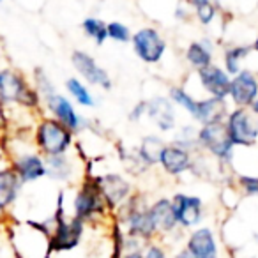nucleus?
I'll list each match as a JSON object with an SVG mask.
<instances>
[{
  "mask_svg": "<svg viewBox=\"0 0 258 258\" xmlns=\"http://www.w3.org/2000/svg\"><path fill=\"white\" fill-rule=\"evenodd\" d=\"M0 104H4L8 110L20 108L30 113L43 110L41 97L32 82H29L25 73L11 66L0 68Z\"/></svg>",
  "mask_w": 258,
  "mask_h": 258,
  "instance_id": "f257e3e1",
  "label": "nucleus"
},
{
  "mask_svg": "<svg viewBox=\"0 0 258 258\" xmlns=\"http://www.w3.org/2000/svg\"><path fill=\"white\" fill-rule=\"evenodd\" d=\"M8 232L16 258H50V226L46 221L11 223Z\"/></svg>",
  "mask_w": 258,
  "mask_h": 258,
  "instance_id": "f03ea898",
  "label": "nucleus"
},
{
  "mask_svg": "<svg viewBox=\"0 0 258 258\" xmlns=\"http://www.w3.org/2000/svg\"><path fill=\"white\" fill-rule=\"evenodd\" d=\"M71 216L83 221L85 225H97L106 218H113L103 195H101L96 175L92 173L87 172L82 182L78 184V189L75 191V198H73Z\"/></svg>",
  "mask_w": 258,
  "mask_h": 258,
  "instance_id": "7ed1b4c3",
  "label": "nucleus"
},
{
  "mask_svg": "<svg viewBox=\"0 0 258 258\" xmlns=\"http://www.w3.org/2000/svg\"><path fill=\"white\" fill-rule=\"evenodd\" d=\"M32 142L43 158H53L69 152L75 144V133L50 115H39L34 124Z\"/></svg>",
  "mask_w": 258,
  "mask_h": 258,
  "instance_id": "20e7f679",
  "label": "nucleus"
},
{
  "mask_svg": "<svg viewBox=\"0 0 258 258\" xmlns=\"http://www.w3.org/2000/svg\"><path fill=\"white\" fill-rule=\"evenodd\" d=\"M198 149L205 151L218 163H232L233 144L230 142L225 122H212L198 127Z\"/></svg>",
  "mask_w": 258,
  "mask_h": 258,
  "instance_id": "39448f33",
  "label": "nucleus"
},
{
  "mask_svg": "<svg viewBox=\"0 0 258 258\" xmlns=\"http://www.w3.org/2000/svg\"><path fill=\"white\" fill-rule=\"evenodd\" d=\"M233 147H254L258 144V117L249 108H233L225 118Z\"/></svg>",
  "mask_w": 258,
  "mask_h": 258,
  "instance_id": "423d86ee",
  "label": "nucleus"
},
{
  "mask_svg": "<svg viewBox=\"0 0 258 258\" xmlns=\"http://www.w3.org/2000/svg\"><path fill=\"white\" fill-rule=\"evenodd\" d=\"M137 57L145 64H158L166 51V41L154 27H142L131 36Z\"/></svg>",
  "mask_w": 258,
  "mask_h": 258,
  "instance_id": "0eeeda50",
  "label": "nucleus"
},
{
  "mask_svg": "<svg viewBox=\"0 0 258 258\" xmlns=\"http://www.w3.org/2000/svg\"><path fill=\"white\" fill-rule=\"evenodd\" d=\"M173 212H175L177 225L180 230H195L202 226L205 214L204 200L197 195H186V193H175L172 197Z\"/></svg>",
  "mask_w": 258,
  "mask_h": 258,
  "instance_id": "6e6552de",
  "label": "nucleus"
},
{
  "mask_svg": "<svg viewBox=\"0 0 258 258\" xmlns=\"http://www.w3.org/2000/svg\"><path fill=\"white\" fill-rule=\"evenodd\" d=\"M96 179L111 214H115L135 193L133 182H129L120 173H104L99 177L96 175Z\"/></svg>",
  "mask_w": 258,
  "mask_h": 258,
  "instance_id": "1a4fd4ad",
  "label": "nucleus"
},
{
  "mask_svg": "<svg viewBox=\"0 0 258 258\" xmlns=\"http://www.w3.org/2000/svg\"><path fill=\"white\" fill-rule=\"evenodd\" d=\"M43 110L48 111L50 117H53L55 120H58L62 125L73 131V133H80L85 125L82 115L76 111L75 104L69 101V97H66L64 94L53 92L51 96H48L46 99H43Z\"/></svg>",
  "mask_w": 258,
  "mask_h": 258,
  "instance_id": "9d476101",
  "label": "nucleus"
},
{
  "mask_svg": "<svg viewBox=\"0 0 258 258\" xmlns=\"http://www.w3.org/2000/svg\"><path fill=\"white\" fill-rule=\"evenodd\" d=\"M71 64L75 71L80 75V80L85 83H90L94 87H101L104 90L111 89V78L97 60L83 50H75L71 53Z\"/></svg>",
  "mask_w": 258,
  "mask_h": 258,
  "instance_id": "9b49d317",
  "label": "nucleus"
},
{
  "mask_svg": "<svg viewBox=\"0 0 258 258\" xmlns=\"http://www.w3.org/2000/svg\"><path fill=\"white\" fill-rule=\"evenodd\" d=\"M258 97V76L251 69H242L230 80L228 99L235 108H249Z\"/></svg>",
  "mask_w": 258,
  "mask_h": 258,
  "instance_id": "f8f14e48",
  "label": "nucleus"
},
{
  "mask_svg": "<svg viewBox=\"0 0 258 258\" xmlns=\"http://www.w3.org/2000/svg\"><path fill=\"white\" fill-rule=\"evenodd\" d=\"M184 249L193 258H219V242L211 226H198L186 235Z\"/></svg>",
  "mask_w": 258,
  "mask_h": 258,
  "instance_id": "ddd939ff",
  "label": "nucleus"
},
{
  "mask_svg": "<svg viewBox=\"0 0 258 258\" xmlns=\"http://www.w3.org/2000/svg\"><path fill=\"white\" fill-rule=\"evenodd\" d=\"M149 212H151L152 223H154L156 233H158V240L170 237L179 230L175 212H173L172 198L161 197L158 200H154L149 205Z\"/></svg>",
  "mask_w": 258,
  "mask_h": 258,
  "instance_id": "4468645a",
  "label": "nucleus"
},
{
  "mask_svg": "<svg viewBox=\"0 0 258 258\" xmlns=\"http://www.w3.org/2000/svg\"><path fill=\"white\" fill-rule=\"evenodd\" d=\"M200 85L209 97H218V99H228L230 92V80L232 76L218 64H211L207 68L197 71Z\"/></svg>",
  "mask_w": 258,
  "mask_h": 258,
  "instance_id": "2eb2a0df",
  "label": "nucleus"
},
{
  "mask_svg": "<svg viewBox=\"0 0 258 258\" xmlns=\"http://www.w3.org/2000/svg\"><path fill=\"white\" fill-rule=\"evenodd\" d=\"M161 165L163 172L166 175H172V177H179L182 173L189 172L191 165H193V154L186 149L179 147L175 144H166L163 147L161 154H159V163Z\"/></svg>",
  "mask_w": 258,
  "mask_h": 258,
  "instance_id": "dca6fc26",
  "label": "nucleus"
},
{
  "mask_svg": "<svg viewBox=\"0 0 258 258\" xmlns=\"http://www.w3.org/2000/svg\"><path fill=\"white\" fill-rule=\"evenodd\" d=\"M22 189H23L22 180L13 172L11 166L0 168V223L8 218L13 205L18 202Z\"/></svg>",
  "mask_w": 258,
  "mask_h": 258,
  "instance_id": "f3484780",
  "label": "nucleus"
},
{
  "mask_svg": "<svg viewBox=\"0 0 258 258\" xmlns=\"http://www.w3.org/2000/svg\"><path fill=\"white\" fill-rule=\"evenodd\" d=\"M147 115L152 122L156 124V127L161 133H170L177 127V115H175V106L168 97L156 96L147 99Z\"/></svg>",
  "mask_w": 258,
  "mask_h": 258,
  "instance_id": "a211bd4d",
  "label": "nucleus"
},
{
  "mask_svg": "<svg viewBox=\"0 0 258 258\" xmlns=\"http://www.w3.org/2000/svg\"><path fill=\"white\" fill-rule=\"evenodd\" d=\"M46 161V177H50L55 182H71L75 179L76 166L75 159L69 156V152L53 158H44Z\"/></svg>",
  "mask_w": 258,
  "mask_h": 258,
  "instance_id": "6ab92c4d",
  "label": "nucleus"
},
{
  "mask_svg": "<svg viewBox=\"0 0 258 258\" xmlns=\"http://www.w3.org/2000/svg\"><path fill=\"white\" fill-rule=\"evenodd\" d=\"M212 57H214V55H212V44L209 39L193 41V43H189L186 48V60L195 71H200V69L214 64Z\"/></svg>",
  "mask_w": 258,
  "mask_h": 258,
  "instance_id": "aec40b11",
  "label": "nucleus"
},
{
  "mask_svg": "<svg viewBox=\"0 0 258 258\" xmlns=\"http://www.w3.org/2000/svg\"><path fill=\"white\" fill-rule=\"evenodd\" d=\"M165 145L166 144L161 137H158V135H147V137L142 138L140 145L137 147V154L147 168H152V166L159 163V154H161Z\"/></svg>",
  "mask_w": 258,
  "mask_h": 258,
  "instance_id": "412c9836",
  "label": "nucleus"
},
{
  "mask_svg": "<svg viewBox=\"0 0 258 258\" xmlns=\"http://www.w3.org/2000/svg\"><path fill=\"white\" fill-rule=\"evenodd\" d=\"M251 46L246 44H233L228 46L223 53V69L228 73L230 76H235L237 73L242 71V62L249 57Z\"/></svg>",
  "mask_w": 258,
  "mask_h": 258,
  "instance_id": "4be33fe9",
  "label": "nucleus"
},
{
  "mask_svg": "<svg viewBox=\"0 0 258 258\" xmlns=\"http://www.w3.org/2000/svg\"><path fill=\"white\" fill-rule=\"evenodd\" d=\"M66 90H68V94L76 101V104H80V106H83V108L96 106V99H94L92 92H90V89L87 87V83L82 82L80 78H76V76H71V78L66 80Z\"/></svg>",
  "mask_w": 258,
  "mask_h": 258,
  "instance_id": "5701e85b",
  "label": "nucleus"
},
{
  "mask_svg": "<svg viewBox=\"0 0 258 258\" xmlns=\"http://www.w3.org/2000/svg\"><path fill=\"white\" fill-rule=\"evenodd\" d=\"M82 30L89 39H92L97 46H103L104 41L108 39V30H106V23L99 18H94L89 16L82 22Z\"/></svg>",
  "mask_w": 258,
  "mask_h": 258,
  "instance_id": "b1692460",
  "label": "nucleus"
},
{
  "mask_svg": "<svg viewBox=\"0 0 258 258\" xmlns=\"http://www.w3.org/2000/svg\"><path fill=\"white\" fill-rule=\"evenodd\" d=\"M172 144L179 145V147L189 151L191 154L198 151V127L195 125H182L175 133V138L172 140Z\"/></svg>",
  "mask_w": 258,
  "mask_h": 258,
  "instance_id": "393cba45",
  "label": "nucleus"
},
{
  "mask_svg": "<svg viewBox=\"0 0 258 258\" xmlns=\"http://www.w3.org/2000/svg\"><path fill=\"white\" fill-rule=\"evenodd\" d=\"M32 85H34V89L37 90V94H39L41 103H43V99H46L48 96H51L53 92H57V87L53 85L51 78L46 75V71H44L43 68H36V69H34V73H32Z\"/></svg>",
  "mask_w": 258,
  "mask_h": 258,
  "instance_id": "a878e982",
  "label": "nucleus"
},
{
  "mask_svg": "<svg viewBox=\"0 0 258 258\" xmlns=\"http://www.w3.org/2000/svg\"><path fill=\"white\" fill-rule=\"evenodd\" d=\"M106 30H108V39L115 41V43H129L131 41V30L125 23L122 22H110L106 23Z\"/></svg>",
  "mask_w": 258,
  "mask_h": 258,
  "instance_id": "bb28decb",
  "label": "nucleus"
},
{
  "mask_svg": "<svg viewBox=\"0 0 258 258\" xmlns=\"http://www.w3.org/2000/svg\"><path fill=\"white\" fill-rule=\"evenodd\" d=\"M237 187L246 197H258V175H246L240 173L237 177Z\"/></svg>",
  "mask_w": 258,
  "mask_h": 258,
  "instance_id": "cd10ccee",
  "label": "nucleus"
},
{
  "mask_svg": "<svg viewBox=\"0 0 258 258\" xmlns=\"http://www.w3.org/2000/svg\"><path fill=\"white\" fill-rule=\"evenodd\" d=\"M142 254H144V258H170L168 249L161 240H152V242L145 244Z\"/></svg>",
  "mask_w": 258,
  "mask_h": 258,
  "instance_id": "c85d7f7f",
  "label": "nucleus"
},
{
  "mask_svg": "<svg viewBox=\"0 0 258 258\" xmlns=\"http://www.w3.org/2000/svg\"><path fill=\"white\" fill-rule=\"evenodd\" d=\"M216 15H218V11H216V6L212 2H207V4L195 9V16H197V20L202 25H211L214 22Z\"/></svg>",
  "mask_w": 258,
  "mask_h": 258,
  "instance_id": "c756f323",
  "label": "nucleus"
},
{
  "mask_svg": "<svg viewBox=\"0 0 258 258\" xmlns=\"http://www.w3.org/2000/svg\"><path fill=\"white\" fill-rule=\"evenodd\" d=\"M9 131H11V122H9L8 108H6L4 104H0V144L8 137Z\"/></svg>",
  "mask_w": 258,
  "mask_h": 258,
  "instance_id": "7c9ffc66",
  "label": "nucleus"
},
{
  "mask_svg": "<svg viewBox=\"0 0 258 258\" xmlns=\"http://www.w3.org/2000/svg\"><path fill=\"white\" fill-rule=\"evenodd\" d=\"M145 113H147V99L135 104V106L131 108V111H129L127 118L131 122H138V120H142V117H145Z\"/></svg>",
  "mask_w": 258,
  "mask_h": 258,
  "instance_id": "2f4dec72",
  "label": "nucleus"
},
{
  "mask_svg": "<svg viewBox=\"0 0 258 258\" xmlns=\"http://www.w3.org/2000/svg\"><path fill=\"white\" fill-rule=\"evenodd\" d=\"M175 18H180V20H186L189 18V9L184 8V6H179L175 11Z\"/></svg>",
  "mask_w": 258,
  "mask_h": 258,
  "instance_id": "473e14b6",
  "label": "nucleus"
},
{
  "mask_svg": "<svg viewBox=\"0 0 258 258\" xmlns=\"http://www.w3.org/2000/svg\"><path fill=\"white\" fill-rule=\"evenodd\" d=\"M186 2H187V4H189L193 9H197V8H200V6L207 4V2H211V0H186Z\"/></svg>",
  "mask_w": 258,
  "mask_h": 258,
  "instance_id": "72a5a7b5",
  "label": "nucleus"
},
{
  "mask_svg": "<svg viewBox=\"0 0 258 258\" xmlns=\"http://www.w3.org/2000/svg\"><path fill=\"white\" fill-rule=\"evenodd\" d=\"M118 258H144V254H142V251H131V253L120 254Z\"/></svg>",
  "mask_w": 258,
  "mask_h": 258,
  "instance_id": "f704fd0d",
  "label": "nucleus"
},
{
  "mask_svg": "<svg viewBox=\"0 0 258 258\" xmlns=\"http://www.w3.org/2000/svg\"><path fill=\"white\" fill-rule=\"evenodd\" d=\"M4 166H9V163H8V156H6L4 149H0V168H4Z\"/></svg>",
  "mask_w": 258,
  "mask_h": 258,
  "instance_id": "c9c22d12",
  "label": "nucleus"
},
{
  "mask_svg": "<svg viewBox=\"0 0 258 258\" xmlns=\"http://www.w3.org/2000/svg\"><path fill=\"white\" fill-rule=\"evenodd\" d=\"M173 258H193V256H191V254L187 253V251L184 249V247H180V249L177 251V253H175V256H173Z\"/></svg>",
  "mask_w": 258,
  "mask_h": 258,
  "instance_id": "e433bc0d",
  "label": "nucleus"
},
{
  "mask_svg": "<svg viewBox=\"0 0 258 258\" xmlns=\"http://www.w3.org/2000/svg\"><path fill=\"white\" fill-rule=\"evenodd\" d=\"M249 110L253 111V113H254V115H256V117H258V97H256V99H254V103H253V104H251V106H249Z\"/></svg>",
  "mask_w": 258,
  "mask_h": 258,
  "instance_id": "4c0bfd02",
  "label": "nucleus"
},
{
  "mask_svg": "<svg viewBox=\"0 0 258 258\" xmlns=\"http://www.w3.org/2000/svg\"><path fill=\"white\" fill-rule=\"evenodd\" d=\"M4 60H6L4 50H2V46H0V68H4Z\"/></svg>",
  "mask_w": 258,
  "mask_h": 258,
  "instance_id": "58836bf2",
  "label": "nucleus"
},
{
  "mask_svg": "<svg viewBox=\"0 0 258 258\" xmlns=\"http://www.w3.org/2000/svg\"><path fill=\"white\" fill-rule=\"evenodd\" d=\"M251 50H253V51H256V53H258V34H256V37H254V41H253V46H251Z\"/></svg>",
  "mask_w": 258,
  "mask_h": 258,
  "instance_id": "ea45409f",
  "label": "nucleus"
},
{
  "mask_svg": "<svg viewBox=\"0 0 258 258\" xmlns=\"http://www.w3.org/2000/svg\"><path fill=\"white\" fill-rule=\"evenodd\" d=\"M0 4H4V0H0Z\"/></svg>",
  "mask_w": 258,
  "mask_h": 258,
  "instance_id": "a19ab883",
  "label": "nucleus"
}]
</instances>
